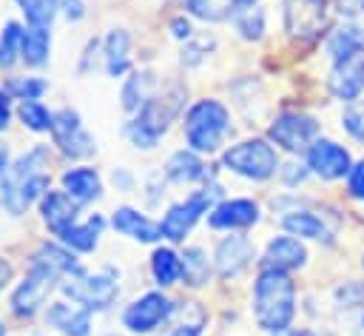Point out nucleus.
Instances as JSON below:
<instances>
[{
  "mask_svg": "<svg viewBox=\"0 0 364 336\" xmlns=\"http://www.w3.org/2000/svg\"><path fill=\"white\" fill-rule=\"evenodd\" d=\"M48 162H51L48 148L34 145L6 168V174L0 177V196H3V205L11 216L26 214L37 199L46 196Z\"/></svg>",
  "mask_w": 364,
  "mask_h": 336,
  "instance_id": "f257e3e1",
  "label": "nucleus"
},
{
  "mask_svg": "<svg viewBox=\"0 0 364 336\" xmlns=\"http://www.w3.org/2000/svg\"><path fill=\"white\" fill-rule=\"evenodd\" d=\"M253 313L262 330L282 333L290 327L296 313V288L284 271L264 268L253 285Z\"/></svg>",
  "mask_w": 364,
  "mask_h": 336,
  "instance_id": "f03ea898",
  "label": "nucleus"
},
{
  "mask_svg": "<svg viewBox=\"0 0 364 336\" xmlns=\"http://www.w3.org/2000/svg\"><path fill=\"white\" fill-rule=\"evenodd\" d=\"M230 131V114L219 100H196L185 114V140L193 151L210 154Z\"/></svg>",
  "mask_w": 364,
  "mask_h": 336,
  "instance_id": "7ed1b4c3",
  "label": "nucleus"
},
{
  "mask_svg": "<svg viewBox=\"0 0 364 336\" xmlns=\"http://www.w3.org/2000/svg\"><path fill=\"white\" fill-rule=\"evenodd\" d=\"M222 165L245 179L259 182V179H267L279 168V157L264 140H245V142L230 145L222 154Z\"/></svg>",
  "mask_w": 364,
  "mask_h": 336,
  "instance_id": "20e7f679",
  "label": "nucleus"
},
{
  "mask_svg": "<svg viewBox=\"0 0 364 336\" xmlns=\"http://www.w3.org/2000/svg\"><path fill=\"white\" fill-rule=\"evenodd\" d=\"M173 111H176V103H173V100H168V97H151V100L139 108L136 120L128 125L131 142H134L136 148H154V145L159 142V137L165 134V128H168Z\"/></svg>",
  "mask_w": 364,
  "mask_h": 336,
  "instance_id": "39448f33",
  "label": "nucleus"
},
{
  "mask_svg": "<svg viewBox=\"0 0 364 336\" xmlns=\"http://www.w3.org/2000/svg\"><path fill=\"white\" fill-rule=\"evenodd\" d=\"M60 288H63L65 296H71V302H77V305H82L88 310H105L117 299V293H119V288H117V282L111 276H105V273H85V271L68 276Z\"/></svg>",
  "mask_w": 364,
  "mask_h": 336,
  "instance_id": "423d86ee",
  "label": "nucleus"
},
{
  "mask_svg": "<svg viewBox=\"0 0 364 336\" xmlns=\"http://www.w3.org/2000/svg\"><path fill=\"white\" fill-rule=\"evenodd\" d=\"M171 310H173V302L159 293V290H151V293H142L139 299H134L125 313H122V325L131 330V333H151L156 330L162 322L171 319Z\"/></svg>",
  "mask_w": 364,
  "mask_h": 336,
  "instance_id": "0eeeda50",
  "label": "nucleus"
},
{
  "mask_svg": "<svg viewBox=\"0 0 364 336\" xmlns=\"http://www.w3.org/2000/svg\"><path fill=\"white\" fill-rule=\"evenodd\" d=\"M213 194H216V191H208V188H205V191L191 194L185 202L171 205V208H168V214H165V219L159 222L162 236H165V239H171V242H182V239L188 236V231L196 225V219L210 208Z\"/></svg>",
  "mask_w": 364,
  "mask_h": 336,
  "instance_id": "6e6552de",
  "label": "nucleus"
},
{
  "mask_svg": "<svg viewBox=\"0 0 364 336\" xmlns=\"http://www.w3.org/2000/svg\"><path fill=\"white\" fill-rule=\"evenodd\" d=\"M51 137H54V145H60V151L65 157H74V159H82L88 154H94V137L85 134L82 122H80V114L71 111V108H60L54 114V125H51Z\"/></svg>",
  "mask_w": 364,
  "mask_h": 336,
  "instance_id": "1a4fd4ad",
  "label": "nucleus"
},
{
  "mask_svg": "<svg viewBox=\"0 0 364 336\" xmlns=\"http://www.w3.org/2000/svg\"><path fill=\"white\" fill-rule=\"evenodd\" d=\"M267 134H270V140H273L276 145H282L284 151L299 154V151H307L310 142L316 140L318 122H316L313 117H307V114H282V117H276V122L270 125Z\"/></svg>",
  "mask_w": 364,
  "mask_h": 336,
  "instance_id": "9d476101",
  "label": "nucleus"
},
{
  "mask_svg": "<svg viewBox=\"0 0 364 336\" xmlns=\"http://www.w3.org/2000/svg\"><path fill=\"white\" fill-rule=\"evenodd\" d=\"M51 288H54V273L31 265V271L23 276V282L11 293V310L17 316H34L43 308V302L48 299Z\"/></svg>",
  "mask_w": 364,
  "mask_h": 336,
  "instance_id": "9b49d317",
  "label": "nucleus"
},
{
  "mask_svg": "<svg viewBox=\"0 0 364 336\" xmlns=\"http://www.w3.org/2000/svg\"><path fill=\"white\" fill-rule=\"evenodd\" d=\"M327 23V3L324 0H290L284 6V26L290 37L313 40L321 34Z\"/></svg>",
  "mask_w": 364,
  "mask_h": 336,
  "instance_id": "f8f14e48",
  "label": "nucleus"
},
{
  "mask_svg": "<svg viewBox=\"0 0 364 336\" xmlns=\"http://www.w3.org/2000/svg\"><path fill=\"white\" fill-rule=\"evenodd\" d=\"M307 165L321 179H338L350 174V154L333 140H316L307 148Z\"/></svg>",
  "mask_w": 364,
  "mask_h": 336,
  "instance_id": "ddd939ff",
  "label": "nucleus"
},
{
  "mask_svg": "<svg viewBox=\"0 0 364 336\" xmlns=\"http://www.w3.org/2000/svg\"><path fill=\"white\" fill-rule=\"evenodd\" d=\"M330 88L336 97L355 103V97L364 91V51L336 60V68L330 74Z\"/></svg>",
  "mask_w": 364,
  "mask_h": 336,
  "instance_id": "4468645a",
  "label": "nucleus"
},
{
  "mask_svg": "<svg viewBox=\"0 0 364 336\" xmlns=\"http://www.w3.org/2000/svg\"><path fill=\"white\" fill-rule=\"evenodd\" d=\"M213 259H216V273H219L222 279H233V276H239V273L250 265V259H253V245H250L247 236H228V239L219 242Z\"/></svg>",
  "mask_w": 364,
  "mask_h": 336,
  "instance_id": "2eb2a0df",
  "label": "nucleus"
},
{
  "mask_svg": "<svg viewBox=\"0 0 364 336\" xmlns=\"http://www.w3.org/2000/svg\"><path fill=\"white\" fill-rule=\"evenodd\" d=\"M208 222L210 228H228V231L250 228L259 222V205L253 199H225L210 211Z\"/></svg>",
  "mask_w": 364,
  "mask_h": 336,
  "instance_id": "dca6fc26",
  "label": "nucleus"
},
{
  "mask_svg": "<svg viewBox=\"0 0 364 336\" xmlns=\"http://www.w3.org/2000/svg\"><path fill=\"white\" fill-rule=\"evenodd\" d=\"M46 322L65 336H88L91 333V310L77 302H54L46 313Z\"/></svg>",
  "mask_w": 364,
  "mask_h": 336,
  "instance_id": "f3484780",
  "label": "nucleus"
},
{
  "mask_svg": "<svg viewBox=\"0 0 364 336\" xmlns=\"http://www.w3.org/2000/svg\"><path fill=\"white\" fill-rule=\"evenodd\" d=\"M111 225H114V231H117V233L131 236V239H136V242H156V239L162 236L159 222H154V219L142 216L139 211H134V208H128V205H122V208H117V211H114Z\"/></svg>",
  "mask_w": 364,
  "mask_h": 336,
  "instance_id": "a211bd4d",
  "label": "nucleus"
},
{
  "mask_svg": "<svg viewBox=\"0 0 364 336\" xmlns=\"http://www.w3.org/2000/svg\"><path fill=\"white\" fill-rule=\"evenodd\" d=\"M77 205L80 202L65 191H46V196L40 199V214H43L46 225L54 233H60L63 228L77 222Z\"/></svg>",
  "mask_w": 364,
  "mask_h": 336,
  "instance_id": "6ab92c4d",
  "label": "nucleus"
},
{
  "mask_svg": "<svg viewBox=\"0 0 364 336\" xmlns=\"http://www.w3.org/2000/svg\"><path fill=\"white\" fill-rule=\"evenodd\" d=\"M304 259H307V251H304V245L299 242V239H293V236H279V239H273L267 248H264V268H270V271H293V268H301L304 265Z\"/></svg>",
  "mask_w": 364,
  "mask_h": 336,
  "instance_id": "aec40b11",
  "label": "nucleus"
},
{
  "mask_svg": "<svg viewBox=\"0 0 364 336\" xmlns=\"http://www.w3.org/2000/svg\"><path fill=\"white\" fill-rule=\"evenodd\" d=\"M60 182H63V191L71 194L77 202H91L102 194V182L94 168H71L60 177Z\"/></svg>",
  "mask_w": 364,
  "mask_h": 336,
  "instance_id": "412c9836",
  "label": "nucleus"
},
{
  "mask_svg": "<svg viewBox=\"0 0 364 336\" xmlns=\"http://www.w3.org/2000/svg\"><path fill=\"white\" fill-rule=\"evenodd\" d=\"M100 231H102V216H91L85 225H68V228H63L57 236H60V242L65 245V248H71V251H80V253H88V251H94L97 248V239H100Z\"/></svg>",
  "mask_w": 364,
  "mask_h": 336,
  "instance_id": "4be33fe9",
  "label": "nucleus"
},
{
  "mask_svg": "<svg viewBox=\"0 0 364 336\" xmlns=\"http://www.w3.org/2000/svg\"><path fill=\"white\" fill-rule=\"evenodd\" d=\"M205 308L199 302H176L171 310V333L176 336H199L205 327Z\"/></svg>",
  "mask_w": 364,
  "mask_h": 336,
  "instance_id": "5701e85b",
  "label": "nucleus"
},
{
  "mask_svg": "<svg viewBox=\"0 0 364 336\" xmlns=\"http://www.w3.org/2000/svg\"><path fill=\"white\" fill-rule=\"evenodd\" d=\"M31 265L51 271L54 276H57V273H68V276L82 273V268H80V262L74 259V253L65 251V248H60V245H43V248L31 256Z\"/></svg>",
  "mask_w": 364,
  "mask_h": 336,
  "instance_id": "b1692460",
  "label": "nucleus"
},
{
  "mask_svg": "<svg viewBox=\"0 0 364 336\" xmlns=\"http://www.w3.org/2000/svg\"><path fill=\"white\" fill-rule=\"evenodd\" d=\"M165 177L171 182H196L205 177V165L193 151H176L165 162Z\"/></svg>",
  "mask_w": 364,
  "mask_h": 336,
  "instance_id": "393cba45",
  "label": "nucleus"
},
{
  "mask_svg": "<svg viewBox=\"0 0 364 336\" xmlns=\"http://www.w3.org/2000/svg\"><path fill=\"white\" fill-rule=\"evenodd\" d=\"M151 273H154V282L159 288L176 285L182 276V256L173 253L171 248H156L151 253Z\"/></svg>",
  "mask_w": 364,
  "mask_h": 336,
  "instance_id": "a878e982",
  "label": "nucleus"
},
{
  "mask_svg": "<svg viewBox=\"0 0 364 336\" xmlns=\"http://www.w3.org/2000/svg\"><path fill=\"white\" fill-rule=\"evenodd\" d=\"M128 31L122 28H114L108 37H105V48H102V60H105V71L111 77H119L125 68H128Z\"/></svg>",
  "mask_w": 364,
  "mask_h": 336,
  "instance_id": "bb28decb",
  "label": "nucleus"
},
{
  "mask_svg": "<svg viewBox=\"0 0 364 336\" xmlns=\"http://www.w3.org/2000/svg\"><path fill=\"white\" fill-rule=\"evenodd\" d=\"M239 3L242 0H185V9L199 20L222 23V20H230L239 11Z\"/></svg>",
  "mask_w": 364,
  "mask_h": 336,
  "instance_id": "cd10ccee",
  "label": "nucleus"
},
{
  "mask_svg": "<svg viewBox=\"0 0 364 336\" xmlns=\"http://www.w3.org/2000/svg\"><path fill=\"white\" fill-rule=\"evenodd\" d=\"M48 51H51V34L48 28H40V26H31L23 37V48H20V57L23 63L28 65H43L48 60Z\"/></svg>",
  "mask_w": 364,
  "mask_h": 336,
  "instance_id": "c85d7f7f",
  "label": "nucleus"
},
{
  "mask_svg": "<svg viewBox=\"0 0 364 336\" xmlns=\"http://www.w3.org/2000/svg\"><path fill=\"white\" fill-rule=\"evenodd\" d=\"M282 228L293 236H304V239H321L324 236V225L316 214L310 211H293L282 216Z\"/></svg>",
  "mask_w": 364,
  "mask_h": 336,
  "instance_id": "c756f323",
  "label": "nucleus"
},
{
  "mask_svg": "<svg viewBox=\"0 0 364 336\" xmlns=\"http://www.w3.org/2000/svg\"><path fill=\"white\" fill-rule=\"evenodd\" d=\"M17 117L23 120V125L28 128V131H51V125H54V114L40 103V100H20V105H17Z\"/></svg>",
  "mask_w": 364,
  "mask_h": 336,
  "instance_id": "7c9ffc66",
  "label": "nucleus"
},
{
  "mask_svg": "<svg viewBox=\"0 0 364 336\" xmlns=\"http://www.w3.org/2000/svg\"><path fill=\"white\" fill-rule=\"evenodd\" d=\"M208 273H210V265H208V256L202 253V248H188L182 253V279L191 288H199L208 282Z\"/></svg>",
  "mask_w": 364,
  "mask_h": 336,
  "instance_id": "2f4dec72",
  "label": "nucleus"
},
{
  "mask_svg": "<svg viewBox=\"0 0 364 336\" xmlns=\"http://www.w3.org/2000/svg\"><path fill=\"white\" fill-rule=\"evenodd\" d=\"M14 3L26 14L28 26H40V28H48V23L60 9V0H14Z\"/></svg>",
  "mask_w": 364,
  "mask_h": 336,
  "instance_id": "473e14b6",
  "label": "nucleus"
},
{
  "mask_svg": "<svg viewBox=\"0 0 364 336\" xmlns=\"http://www.w3.org/2000/svg\"><path fill=\"white\" fill-rule=\"evenodd\" d=\"M148 85H151V74L142 71V74H134L128 77L125 88H122V105L128 111H139L151 97H148Z\"/></svg>",
  "mask_w": 364,
  "mask_h": 336,
  "instance_id": "72a5a7b5",
  "label": "nucleus"
},
{
  "mask_svg": "<svg viewBox=\"0 0 364 336\" xmlns=\"http://www.w3.org/2000/svg\"><path fill=\"white\" fill-rule=\"evenodd\" d=\"M355 51H364V48H361V34H358L355 28H341V31H336V34L330 37V54H333L336 60L350 57V54H355Z\"/></svg>",
  "mask_w": 364,
  "mask_h": 336,
  "instance_id": "f704fd0d",
  "label": "nucleus"
},
{
  "mask_svg": "<svg viewBox=\"0 0 364 336\" xmlns=\"http://www.w3.org/2000/svg\"><path fill=\"white\" fill-rule=\"evenodd\" d=\"M9 91H11L17 100H40V97L48 91V83L40 80V77H17V80H11Z\"/></svg>",
  "mask_w": 364,
  "mask_h": 336,
  "instance_id": "c9c22d12",
  "label": "nucleus"
},
{
  "mask_svg": "<svg viewBox=\"0 0 364 336\" xmlns=\"http://www.w3.org/2000/svg\"><path fill=\"white\" fill-rule=\"evenodd\" d=\"M236 28H239V34H242L245 40H259L262 31H264V17H262V11H259V9L242 11V14L236 17Z\"/></svg>",
  "mask_w": 364,
  "mask_h": 336,
  "instance_id": "e433bc0d",
  "label": "nucleus"
},
{
  "mask_svg": "<svg viewBox=\"0 0 364 336\" xmlns=\"http://www.w3.org/2000/svg\"><path fill=\"white\" fill-rule=\"evenodd\" d=\"M341 122H344V128H347L355 140H364V100L350 103L347 111H344V117H341Z\"/></svg>",
  "mask_w": 364,
  "mask_h": 336,
  "instance_id": "4c0bfd02",
  "label": "nucleus"
},
{
  "mask_svg": "<svg viewBox=\"0 0 364 336\" xmlns=\"http://www.w3.org/2000/svg\"><path fill=\"white\" fill-rule=\"evenodd\" d=\"M347 188H350L353 196L364 199V159L350 168V174H347Z\"/></svg>",
  "mask_w": 364,
  "mask_h": 336,
  "instance_id": "58836bf2",
  "label": "nucleus"
},
{
  "mask_svg": "<svg viewBox=\"0 0 364 336\" xmlns=\"http://www.w3.org/2000/svg\"><path fill=\"white\" fill-rule=\"evenodd\" d=\"M60 9H63V14H65L68 23H77V20H82V14H85L82 0H60Z\"/></svg>",
  "mask_w": 364,
  "mask_h": 336,
  "instance_id": "ea45409f",
  "label": "nucleus"
},
{
  "mask_svg": "<svg viewBox=\"0 0 364 336\" xmlns=\"http://www.w3.org/2000/svg\"><path fill=\"white\" fill-rule=\"evenodd\" d=\"M9 120H11V103H9V94L0 91V131L9 125Z\"/></svg>",
  "mask_w": 364,
  "mask_h": 336,
  "instance_id": "a19ab883",
  "label": "nucleus"
},
{
  "mask_svg": "<svg viewBox=\"0 0 364 336\" xmlns=\"http://www.w3.org/2000/svg\"><path fill=\"white\" fill-rule=\"evenodd\" d=\"M171 28H173V37H179V40H188V37H191V23H188L185 17H176V20L171 23Z\"/></svg>",
  "mask_w": 364,
  "mask_h": 336,
  "instance_id": "79ce46f5",
  "label": "nucleus"
},
{
  "mask_svg": "<svg viewBox=\"0 0 364 336\" xmlns=\"http://www.w3.org/2000/svg\"><path fill=\"white\" fill-rule=\"evenodd\" d=\"M341 14H361L364 11V0H341Z\"/></svg>",
  "mask_w": 364,
  "mask_h": 336,
  "instance_id": "37998d69",
  "label": "nucleus"
},
{
  "mask_svg": "<svg viewBox=\"0 0 364 336\" xmlns=\"http://www.w3.org/2000/svg\"><path fill=\"white\" fill-rule=\"evenodd\" d=\"M14 57H17V54H11V51H9V48L0 43V68H9V65L14 63Z\"/></svg>",
  "mask_w": 364,
  "mask_h": 336,
  "instance_id": "c03bdc74",
  "label": "nucleus"
},
{
  "mask_svg": "<svg viewBox=\"0 0 364 336\" xmlns=\"http://www.w3.org/2000/svg\"><path fill=\"white\" fill-rule=\"evenodd\" d=\"M9 276H11V268H9V262H6V259H0V288L9 282Z\"/></svg>",
  "mask_w": 364,
  "mask_h": 336,
  "instance_id": "a18cd8bd",
  "label": "nucleus"
},
{
  "mask_svg": "<svg viewBox=\"0 0 364 336\" xmlns=\"http://www.w3.org/2000/svg\"><path fill=\"white\" fill-rule=\"evenodd\" d=\"M6 159H9V154H6V148L0 145V177H3V174H6V168H9V165H6Z\"/></svg>",
  "mask_w": 364,
  "mask_h": 336,
  "instance_id": "49530a36",
  "label": "nucleus"
},
{
  "mask_svg": "<svg viewBox=\"0 0 364 336\" xmlns=\"http://www.w3.org/2000/svg\"><path fill=\"white\" fill-rule=\"evenodd\" d=\"M296 336H318V333H313V330H301V333H296Z\"/></svg>",
  "mask_w": 364,
  "mask_h": 336,
  "instance_id": "de8ad7c7",
  "label": "nucleus"
},
{
  "mask_svg": "<svg viewBox=\"0 0 364 336\" xmlns=\"http://www.w3.org/2000/svg\"><path fill=\"white\" fill-rule=\"evenodd\" d=\"M0 336H6V325L3 322H0Z\"/></svg>",
  "mask_w": 364,
  "mask_h": 336,
  "instance_id": "09e8293b",
  "label": "nucleus"
},
{
  "mask_svg": "<svg viewBox=\"0 0 364 336\" xmlns=\"http://www.w3.org/2000/svg\"><path fill=\"white\" fill-rule=\"evenodd\" d=\"M242 3H253V0H242Z\"/></svg>",
  "mask_w": 364,
  "mask_h": 336,
  "instance_id": "8fccbe9b",
  "label": "nucleus"
},
{
  "mask_svg": "<svg viewBox=\"0 0 364 336\" xmlns=\"http://www.w3.org/2000/svg\"><path fill=\"white\" fill-rule=\"evenodd\" d=\"M168 336H176V333H168Z\"/></svg>",
  "mask_w": 364,
  "mask_h": 336,
  "instance_id": "3c124183",
  "label": "nucleus"
}]
</instances>
